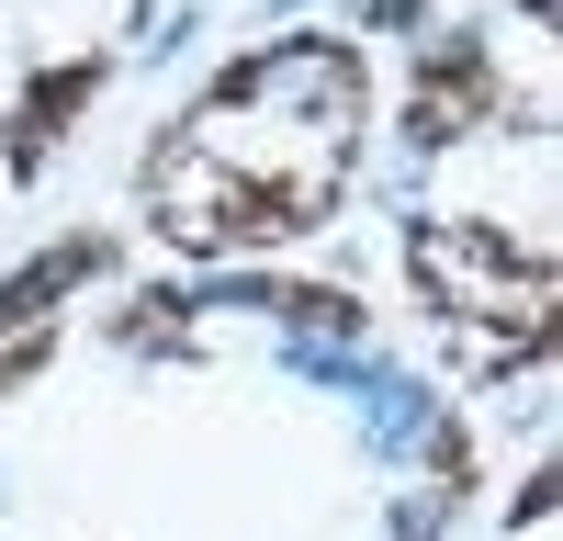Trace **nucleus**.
Segmentation results:
<instances>
[{"instance_id":"nucleus-5","label":"nucleus","mask_w":563,"mask_h":541,"mask_svg":"<svg viewBox=\"0 0 563 541\" xmlns=\"http://www.w3.org/2000/svg\"><path fill=\"white\" fill-rule=\"evenodd\" d=\"M102 270H113V238H102V225H79V238H57L45 260H23L12 283H0V339H34L45 316H57L79 283H102Z\"/></svg>"},{"instance_id":"nucleus-3","label":"nucleus","mask_w":563,"mask_h":541,"mask_svg":"<svg viewBox=\"0 0 563 541\" xmlns=\"http://www.w3.org/2000/svg\"><path fill=\"white\" fill-rule=\"evenodd\" d=\"M507 113L519 102H507L485 34H440L429 57H417V79H406V147H462V135H485Z\"/></svg>"},{"instance_id":"nucleus-2","label":"nucleus","mask_w":563,"mask_h":541,"mask_svg":"<svg viewBox=\"0 0 563 541\" xmlns=\"http://www.w3.org/2000/svg\"><path fill=\"white\" fill-rule=\"evenodd\" d=\"M406 270H417V294L440 305V328L462 339V373L474 384L530 373V361L552 350V328H563L552 249H519L485 214H417L406 225Z\"/></svg>"},{"instance_id":"nucleus-4","label":"nucleus","mask_w":563,"mask_h":541,"mask_svg":"<svg viewBox=\"0 0 563 541\" xmlns=\"http://www.w3.org/2000/svg\"><path fill=\"white\" fill-rule=\"evenodd\" d=\"M102 57H57V68H45L34 90H23V102H12V124H0V169H12V180H45V158H57V135L90 113V102H102Z\"/></svg>"},{"instance_id":"nucleus-1","label":"nucleus","mask_w":563,"mask_h":541,"mask_svg":"<svg viewBox=\"0 0 563 541\" xmlns=\"http://www.w3.org/2000/svg\"><path fill=\"white\" fill-rule=\"evenodd\" d=\"M372 124V68L339 34H282L249 45L192 113L147 147V225L180 260H238V249H282L305 225L339 214L350 158Z\"/></svg>"}]
</instances>
